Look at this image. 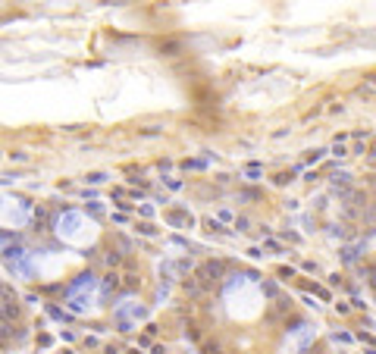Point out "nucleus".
I'll use <instances>...</instances> for the list:
<instances>
[{
  "label": "nucleus",
  "instance_id": "nucleus-1",
  "mask_svg": "<svg viewBox=\"0 0 376 354\" xmlns=\"http://www.w3.org/2000/svg\"><path fill=\"white\" fill-rule=\"evenodd\" d=\"M226 304H229L232 317H238V320H251V317L260 314L264 298H260V292L254 289L251 282H235V285H229V292H226Z\"/></svg>",
  "mask_w": 376,
  "mask_h": 354
},
{
  "label": "nucleus",
  "instance_id": "nucleus-2",
  "mask_svg": "<svg viewBox=\"0 0 376 354\" xmlns=\"http://www.w3.org/2000/svg\"><path fill=\"white\" fill-rule=\"evenodd\" d=\"M314 339V326H298V333L292 335V345H285V351H295V348H304Z\"/></svg>",
  "mask_w": 376,
  "mask_h": 354
}]
</instances>
